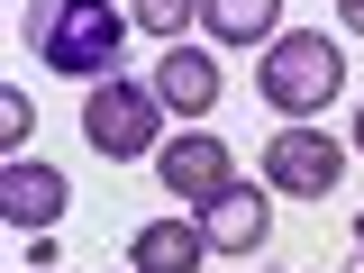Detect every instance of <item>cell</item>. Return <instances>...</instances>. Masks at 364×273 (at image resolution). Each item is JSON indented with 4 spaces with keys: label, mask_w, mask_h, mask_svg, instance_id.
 <instances>
[{
    "label": "cell",
    "mask_w": 364,
    "mask_h": 273,
    "mask_svg": "<svg viewBox=\"0 0 364 273\" xmlns=\"http://www.w3.org/2000/svg\"><path fill=\"white\" fill-rule=\"evenodd\" d=\"M119 37H128V18H119L109 0H37V9H28L37 64L46 73H73V82H100V73L119 64Z\"/></svg>",
    "instance_id": "cell-1"
},
{
    "label": "cell",
    "mask_w": 364,
    "mask_h": 273,
    "mask_svg": "<svg viewBox=\"0 0 364 273\" xmlns=\"http://www.w3.org/2000/svg\"><path fill=\"white\" fill-rule=\"evenodd\" d=\"M255 91H264L282 119H310V109H328L337 91H346V55L318 37V28H291V37H273L264 73H255Z\"/></svg>",
    "instance_id": "cell-2"
},
{
    "label": "cell",
    "mask_w": 364,
    "mask_h": 273,
    "mask_svg": "<svg viewBox=\"0 0 364 273\" xmlns=\"http://www.w3.org/2000/svg\"><path fill=\"white\" fill-rule=\"evenodd\" d=\"M155 109H164V100H155L146 82H119V73H109V82H91V100H82V136L109 155V164H128V155L155 146Z\"/></svg>",
    "instance_id": "cell-3"
},
{
    "label": "cell",
    "mask_w": 364,
    "mask_h": 273,
    "mask_svg": "<svg viewBox=\"0 0 364 273\" xmlns=\"http://www.w3.org/2000/svg\"><path fill=\"white\" fill-rule=\"evenodd\" d=\"M264 182H273V191H291V200H328V191L346 182V146L291 119L282 136H264Z\"/></svg>",
    "instance_id": "cell-4"
},
{
    "label": "cell",
    "mask_w": 364,
    "mask_h": 273,
    "mask_svg": "<svg viewBox=\"0 0 364 273\" xmlns=\"http://www.w3.org/2000/svg\"><path fill=\"white\" fill-rule=\"evenodd\" d=\"M155 173H164V191H173L182 210H210L228 182H237L219 136H173V146H155Z\"/></svg>",
    "instance_id": "cell-5"
},
{
    "label": "cell",
    "mask_w": 364,
    "mask_h": 273,
    "mask_svg": "<svg viewBox=\"0 0 364 273\" xmlns=\"http://www.w3.org/2000/svg\"><path fill=\"white\" fill-rule=\"evenodd\" d=\"M200 237L219 255H255L273 237V182H228L219 200H210V219H200Z\"/></svg>",
    "instance_id": "cell-6"
},
{
    "label": "cell",
    "mask_w": 364,
    "mask_h": 273,
    "mask_svg": "<svg viewBox=\"0 0 364 273\" xmlns=\"http://www.w3.org/2000/svg\"><path fill=\"white\" fill-rule=\"evenodd\" d=\"M64 173L55 164H28V155H9V173H0V210H9V228H55L64 219Z\"/></svg>",
    "instance_id": "cell-7"
},
{
    "label": "cell",
    "mask_w": 364,
    "mask_h": 273,
    "mask_svg": "<svg viewBox=\"0 0 364 273\" xmlns=\"http://www.w3.org/2000/svg\"><path fill=\"white\" fill-rule=\"evenodd\" d=\"M155 100L182 109V119H210V109H219V64H210L200 46H164V64H155Z\"/></svg>",
    "instance_id": "cell-8"
},
{
    "label": "cell",
    "mask_w": 364,
    "mask_h": 273,
    "mask_svg": "<svg viewBox=\"0 0 364 273\" xmlns=\"http://www.w3.org/2000/svg\"><path fill=\"white\" fill-rule=\"evenodd\" d=\"M200 255H210V237L182 228V219H146V228H136V246H128L136 273H200Z\"/></svg>",
    "instance_id": "cell-9"
},
{
    "label": "cell",
    "mask_w": 364,
    "mask_h": 273,
    "mask_svg": "<svg viewBox=\"0 0 364 273\" xmlns=\"http://www.w3.org/2000/svg\"><path fill=\"white\" fill-rule=\"evenodd\" d=\"M273 18H282V0H200V28L219 46H255L273 37Z\"/></svg>",
    "instance_id": "cell-10"
},
{
    "label": "cell",
    "mask_w": 364,
    "mask_h": 273,
    "mask_svg": "<svg viewBox=\"0 0 364 273\" xmlns=\"http://www.w3.org/2000/svg\"><path fill=\"white\" fill-rule=\"evenodd\" d=\"M200 0H136V28H155L164 46H182V18H191Z\"/></svg>",
    "instance_id": "cell-11"
},
{
    "label": "cell",
    "mask_w": 364,
    "mask_h": 273,
    "mask_svg": "<svg viewBox=\"0 0 364 273\" xmlns=\"http://www.w3.org/2000/svg\"><path fill=\"white\" fill-rule=\"evenodd\" d=\"M0 136H28V91H0Z\"/></svg>",
    "instance_id": "cell-12"
},
{
    "label": "cell",
    "mask_w": 364,
    "mask_h": 273,
    "mask_svg": "<svg viewBox=\"0 0 364 273\" xmlns=\"http://www.w3.org/2000/svg\"><path fill=\"white\" fill-rule=\"evenodd\" d=\"M337 18H346V28H355V37H364V0H337Z\"/></svg>",
    "instance_id": "cell-13"
},
{
    "label": "cell",
    "mask_w": 364,
    "mask_h": 273,
    "mask_svg": "<svg viewBox=\"0 0 364 273\" xmlns=\"http://www.w3.org/2000/svg\"><path fill=\"white\" fill-rule=\"evenodd\" d=\"M355 146H364V100H355Z\"/></svg>",
    "instance_id": "cell-14"
},
{
    "label": "cell",
    "mask_w": 364,
    "mask_h": 273,
    "mask_svg": "<svg viewBox=\"0 0 364 273\" xmlns=\"http://www.w3.org/2000/svg\"><path fill=\"white\" fill-rule=\"evenodd\" d=\"M355 237H364V219H355Z\"/></svg>",
    "instance_id": "cell-15"
}]
</instances>
